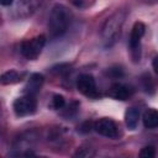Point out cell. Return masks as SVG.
<instances>
[{
	"mask_svg": "<svg viewBox=\"0 0 158 158\" xmlns=\"http://www.w3.org/2000/svg\"><path fill=\"white\" fill-rule=\"evenodd\" d=\"M70 22H72L70 10L62 4H56L52 7L48 19V31L51 37H60L62 35H64Z\"/></svg>",
	"mask_w": 158,
	"mask_h": 158,
	"instance_id": "obj_1",
	"label": "cell"
},
{
	"mask_svg": "<svg viewBox=\"0 0 158 158\" xmlns=\"http://www.w3.org/2000/svg\"><path fill=\"white\" fill-rule=\"evenodd\" d=\"M125 17L126 15L123 11H117L112 16H110L104 23L101 31V40L105 48H110L118 40L121 35L122 25L125 22Z\"/></svg>",
	"mask_w": 158,
	"mask_h": 158,
	"instance_id": "obj_2",
	"label": "cell"
},
{
	"mask_svg": "<svg viewBox=\"0 0 158 158\" xmlns=\"http://www.w3.org/2000/svg\"><path fill=\"white\" fill-rule=\"evenodd\" d=\"M12 109H14V112L16 114V116H19V117H23V116L35 114L36 109H37L36 95L25 94L23 96L17 98L12 104Z\"/></svg>",
	"mask_w": 158,
	"mask_h": 158,
	"instance_id": "obj_3",
	"label": "cell"
},
{
	"mask_svg": "<svg viewBox=\"0 0 158 158\" xmlns=\"http://www.w3.org/2000/svg\"><path fill=\"white\" fill-rule=\"evenodd\" d=\"M44 44H46V36L44 35H40L32 40L25 41L21 44V54L30 60H35V59H37V57L42 52Z\"/></svg>",
	"mask_w": 158,
	"mask_h": 158,
	"instance_id": "obj_4",
	"label": "cell"
},
{
	"mask_svg": "<svg viewBox=\"0 0 158 158\" xmlns=\"http://www.w3.org/2000/svg\"><path fill=\"white\" fill-rule=\"evenodd\" d=\"M146 31V26L143 22H136L131 30L128 46L131 49V54L133 58V62H138L141 58V38L143 37Z\"/></svg>",
	"mask_w": 158,
	"mask_h": 158,
	"instance_id": "obj_5",
	"label": "cell"
},
{
	"mask_svg": "<svg viewBox=\"0 0 158 158\" xmlns=\"http://www.w3.org/2000/svg\"><path fill=\"white\" fill-rule=\"evenodd\" d=\"M77 88L78 90L89 96V98H98V90H96V83L91 74H81L77 79Z\"/></svg>",
	"mask_w": 158,
	"mask_h": 158,
	"instance_id": "obj_6",
	"label": "cell"
},
{
	"mask_svg": "<svg viewBox=\"0 0 158 158\" xmlns=\"http://www.w3.org/2000/svg\"><path fill=\"white\" fill-rule=\"evenodd\" d=\"M94 128L95 131L101 135V136H105V137H109V138H115L117 137L118 132H117V126L116 123L107 118V117H102V118H99L95 125H94Z\"/></svg>",
	"mask_w": 158,
	"mask_h": 158,
	"instance_id": "obj_7",
	"label": "cell"
},
{
	"mask_svg": "<svg viewBox=\"0 0 158 158\" xmlns=\"http://www.w3.org/2000/svg\"><path fill=\"white\" fill-rule=\"evenodd\" d=\"M133 94V89L131 86H127L125 84H112L107 91V95L115 100H127L131 95Z\"/></svg>",
	"mask_w": 158,
	"mask_h": 158,
	"instance_id": "obj_8",
	"label": "cell"
},
{
	"mask_svg": "<svg viewBox=\"0 0 158 158\" xmlns=\"http://www.w3.org/2000/svg\"><path fill=\"white\" fill-rule=\"evenodd\" d=\"M43 80H44V78H43L42 74H40V73L32 74L30 77V79H28L27 84L23 88V93L25 94H30V95H36L40 91L41 86H42Z\"/></svg>",
	"mask_w": 158,
	"mask_h": 158,
	"instance_id": "obj_9",
	"label": "cell"
},
{
	"mask_svg": "<svg viewBox=\"0 0 158 158\" xmlns=\"http://www.w3.org/2000/svg\"><path fill=\"white\" fill-rule=\"evenodd\" d=\"M143 125L146 128H157L158 127V110L148 109L143 114Z\"/></svg>",
	"mask_w": 158,
	"mask_h": 158,
	"instance_id": "obj_10",
	"label": "cell"
},
{
	"mask_svg": "<svg viewBox=\"0 0 158 158\" xmlns=\"http://www.w3.org/2000/svg\"><path fill=\"white\" fill-rule=\"evenodd\" d=\"M138 120H139V110L136 107H130L125 114L126 126L130 130H135L138 125Z\"/></svg>",
	"mask_w": 158,
	"mask_h": 158,
	"instance_id": "obj_11",
	"label": "cell"
},
{
	"mask_svg": "<svg viewBox=\"0 0 158 158\" xmlns=\"http://www.w3.org/2000/svg\"><path fill=\"white\" fill-rule=\"evenodd\" d=\"M23 73H19L16 70H7L1 75V84L7 85V84H14L20 80H22Z\"/></svg>",
	"mask_w": 158,
	"mask_h": 158,
	"instance_id": "obj_12",
	"label": "cell"
},
{
	"mask_svg": "<svg viewBox=\"0 0 158 158\" xmlns=\"http://www.w3.org/2000/svg\"><path fill=\"white\" fill-rule=\"evenodd\" d=\"M64 105H65V100H64V98L62 95L57 94V95L53 96V99H52V106H53V109L58 110V109H62Z\"/></svg>",
	"mask_w": 158,
	"mask_h": 158,
	"instance_id": "obj_13",
	"label": "cell"
},
{
	"mask_svg": "<svg viewBox=\"0 0 158 158\" xmlns=\"http://www.w3.org/2000/svg\"><path fill=\"white\" fill-rule=\"evenodd\" d=\"M154 156H156V151H154V147L152 146H146L139 152V157L142 158H152Z\"/></svg>",
	"mask_w": 158,
	"mask_h": 158,
	"instance_id": "obj_14",
	"label": "cell"
},
{
	"mask_svg": "<svg viewBox=\"0 0 158 158\" xmlns=\"http://www.w3.org/2000/svg\"><path fill=\"white\" fill-rule=\"evenodd\" d=\"M72 2L77 6V7H80V9H86L89 6L93 5L94 0H72Z\"/></svg>",
	"mask_w": 158,
	"mask_h": 158,
	"instance_id": "obj_15",
	"label": "cell"
},
{
	"mask_svg": "<svg viewBox=\"0 0 158 158\" xmlns=\"http://www.w3.org/2000/svg\"><path fill=\"white\" fill-rule=\"evenodd\" d=\"M107 73H109L110 75H112L114 78H120V77L123 75V70L121 69V67H114V68H110V69L107 70Z\"/></svg>",
	"mask_w": 158,
	"mask_h": 158,
	"instance_id": "obj_16",
	"label": "cell"
},
{
	"mask_svg": "<svg viewBox=\"0 0 158 158\" xmlns=\"http://www.w3.org/2000/svg\"><path fill=\"white\" fill-rule=\"evenodd\" d=\"M142 81L144 83V84H143V88H144L146 91H148L149 89H153V84H152V80H151V77H149V75L146 74V75L143 77V79H142Z\"/></svg>",
	"mask_w": 158,
	"mask_h": 158,
	"instance_id": "obj_17",
	"label": "cell"
},
{
	"mask_svg": "<svg viewBox=\"0 0 158 158\" xmlns=\"http://www.w3.org/2000/svg\"><path fill=\"white\" fill-rule=\"evenodd\" d=\"M90 127H91V123H90V122H85V123H83V126L80 127V131H81V132H89V131L91 130Z\"/></svg>",
	"mask_w": 158,
	"mask_h": 158,
	"instance_id": "obj_18",
	"label": "cell"
},
{
	"mask_svg": "<svg viewBox=\"0 0 158 158\" xmlns=\"http://www.w3.org/2000/svg\"><path fill=\"white\" fill-rule=\"evenodd\" d=\"M152 67H153L154 72L158 74V56L154 57V59H153V62H152Z\"/></svg>",
	"mask_w": 158,
	"mask_h": 158,
	"instance_id": "obj_19",
	"label": "cell"
},
{
	"mask_svg": "<svg viewBox=\"0 0 158 158\" xmlns=\"http://www.w3.org/2000/svg\"><path fill=\"white\" fill-rule=\"evenodd\" d=\"M12 1H14V0H0L1 5H4V6H9V5H11Z\"/></svg>",
	"mask_w": 158,
	"mask_h": 158,
	"instance_id": "obj_20",
	"label": "cell"
}]
</instances>
